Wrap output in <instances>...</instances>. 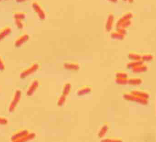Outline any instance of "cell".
<instances>
[{
  "instance_id": "277c9868",
  "label": "cell",
  "mask_w": 156,
  "mask_h": 142,
  "mask_svg": "<svg viewBox=\"0 0 156 142\" xmlns=\"http://www.w3.org/2000/svg\"><path fill=\"white\" fill-rule=\"evenodd\" d=\"M142 79L140 78H133L130 80V85H138L142 83Z\"/></svg>"
},
{
  "instance_id": "6da1fadb",
  "label": "cell",
  "mask_w": 156,
  "mask_h": 142,
  "mask_svg": "<svg viewBox=\"0 0 156 142\" xmlns=\"http://www.w3.org/2000/svg\"><path fill=\"white\" fill-rule=\"evenodd\" d=\"M147 65L144 64L143 63L141 65H138L133 68V70L134 72H137V73L144 72L145 71H147Z\"/></svg>"
},
{
  "instance_id": "5b68a950",
  "label": "cell",
  "mask_w": 156,
  "mask_h": 142,
  "mask_svg": "<svg viewBox=\"0 0 156 142\" xmlns=\"http://www.w3.org/2000/svg\"><path fill=\"white\" fill-rule=\"evenodd\" d=\"M130 59L133 60H135V61H138V60H141V55H139L138 54L131 53L130 55Z\"/></svg>"
},
{
  "instance_id": "3957f363",
  "label": "cell",
  "mask_w": 156,
  "mask_h": 142,
  "mask_svg": "<svg viewBox=\"0 0 156 142\" xmlns=\"http://www.w3.org/2000/svg\"><path fill=\"white\" fill-rule=\"evenodd\" d=\"M153 56L151 54H143L141 55V60L146 62H148V61H151L152 59H153Z\"/></svg>"
},
{
  "instance_id": "7a4b0ae2",
  "label": "cell",
  "mask_w": 156,
  "mask_h": 142,
  "mask_svg": "<svg viewBox=\"0 0 156 142\" xmlns=\"http://www.w3.org/2000/svg\"><path fill=\"white\" fill-rule=\"evenodd\" d=\"M131 94L136 96L141 97V98H145V99H147L149 98V95L147 93L145 92L142 91H133Z\"/></svg>"
}]
</instances>
